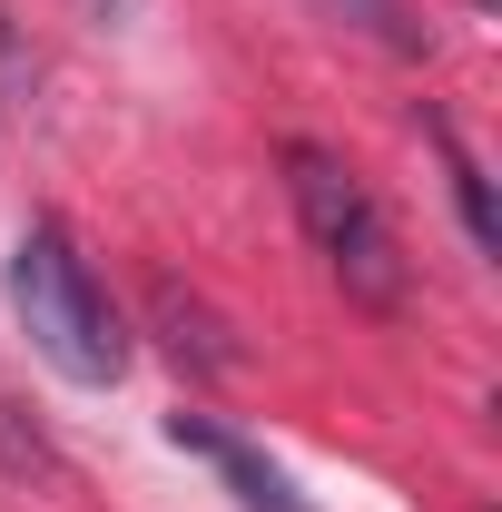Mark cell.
I'll list each match as a JSON object with an SVG mask.
<instances>
[{
	"mask_svg": "<svg viewBox=\"0 0 502 512\" xmlns=\"http://www.w3.org/2000/svg\"><path fill=\"white\" fill-rule=\"evenodd\" d=\"M276 168H286V197H296V217H306L325 276L345 286V306L404 316V306H414V266H404V237H394V217L375 207V188H365L335 148H315V138H286Z\"/></svg>",
	"mask_w": 502,
	"mask_h": 512,
	"instance_id": "cell-1",
	"label": "cell"
},
{
	"mask_svg": "<svg viewBox=\"0 0 502 512\" xmlns=\"http://www.w3.org/2000/svg\"><path fill=\"white\" fill-rule=\"evenodd\" d=\"M10 316L40 345L50 375H69V384H119L128 375V335H119V316H109V296H99V276L69 247L60 217L20 227V247H10Z\"/></svg>",
	"mask_w": 502,
	"mask_h": 512,
	"instance_id": "cell-2",
	"label": "cell"
},
{
	"mask_svg": "<svg viewBox=\"0 0 502 512\" xmlns=\"http://www.w3.org/2000/svg\"><path fill=\"white\" fill-rule=\"evenodd\" d=\"M168 444L197 453V463H217V473H227V493H237L247 512H315V503H296V483H286L266 453L237 444V434H227L217 414H197V404H178V414H168Z\"/></svg>",
	"mask_w": 502,
	"mask_h": 512,
	"instance_id": "cell-3",
	"label": "cell"
},
{
	"mask_svg": "<svg viewBox=\"0 0 502 512\" xmlns=\"http://www.w3.org/2000/svg\"><path fill=\"white\" fill-rule=\"evenodd\" d=\"M148 306H158V325H168V345H178V355H197L207 375H227V365H237V335L207 316L197 296H178V276H158V286H148Z\"/></svg>",
	"mask_w": 502,
	"mask_h": 512,
	"instance_id": "cell-4",
	"label": "cell"
},
{
	"mask_svg": "<svg viewBox=\"0 0 502 512\" xmlns=\"http://www.w3.org/2000/svg\"><path fill=\"white\" fill-rule=\"evenodd\" d=\"M434 148H443V168H453V197H463V227H473V247H502V227H493V188H483V168L453 148V128H434Z\"/></svg>",
	"mask_w": 502,
	"mask_h": 512,
	"instance_id": "cell-5",
	"label": "cell"
},
{
	"mask_svg": "<svg viewBox=\"0 0 502 512\" xmlns=\"http://www.w3.org/2000/svg\"><path fill=\"white\" fill-rule=\"evenodd\" d=\"M79 10H89L99 30H119V20H138V0H79Z\"/></svg>",
	"mask_w": 502,
	"mask_h": 512,
	"instance_id": "cell-6",
	"label": "cell"
},
{
	"mask_svg": "<svg viewBox=\"0 0 502 512\" xmlns=\"http://www.w3.org/2000/svg\"><path fill=\"white\" fill-rule=\"evenodd\" d=\"M0 60H10V20H0Z\"/></svg>",
	"mask_w": 502,
	"mask_h": 512,
	"instance_id": "cell-7",
	"label": "cell"
}]
</instances>
